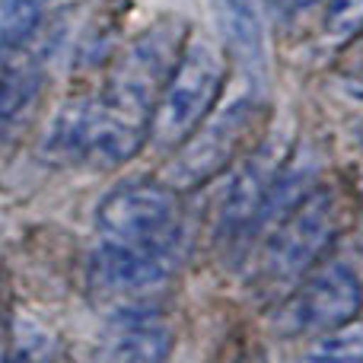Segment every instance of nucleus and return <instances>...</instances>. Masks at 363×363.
Here are the masks:
<instances>
[{
  "instance_id": "1",
  "label": "nucleus",
  "mask_w": 363,
  "mask_h": 363,
  "mask_svg": "<svg viewBox=\"0 0 363 363\" xmlns=\"http://www.w3.org/2000/svg\"><path fill=\"white\" fill-rule=\"evenodd\" d=\"M182 45H185V26L179 19H160L115 57L102 89L89 96L83 163L112 169L138 157V150L150 138L160 89Z\"/></svg>"
},
{
  "instance_id": "2",
  "label": "nucleus",
  "mask_w": 363,
  "mask_h": 363,
  "mask_svg": "<svg viewBox=\"0 0 363 363\" xmlns=\"http://www.w3.org/2000/svg\"><path fill=\"white\" fill-rule=\"evenodd\" d=\"M341 230V201L332 188H309L271 223L258 255V284L287 294L315 268Z\"/></svg>"
},
{
  "instance_id": "3",
  "label": "nucleus",
  "mask_w": 363,
  "mask_h": 363,
  "mask_svg": "<svg viewBox=\"0 0 363 363\" xmlns=\"http://www.w3.org/2000/svg\"><path fill=\"white\" fill-rule=\"evenodd\" d=\"M226 83V57L207 38H185L150 121V144L157 150H176L182 140L217 106Z\"/></svg>"
},
{
  "instance_id": "4",
  "label": "nucleus",
  "mask_w": 363,
  "mask_h": 363,
  "mask_svg": "<svg viewBox=\"0 0 363 363\" xmlns=\"http://www.w3.org/2000/svg\"><path fill=\"white\" fill-rule=\"evenodd\" d=\"M262 115V96L255 86L236 93L223 106H213L207 118L172 150L163 182L176 191H194L226 169L242 150V140L255 131Z\"/></svg>"
},
{
  "instance_id": "5",
  "label": "nucleus",
  "mask_w": 363,
  "mask_h": 363,
  "mask_svg": "<svg viewBox=\"0 0 363 363\" xmlns=\"http://www.w3.org/2000/svg\"><path fill=\"white\" fill-rule=\"evenodd\" d=\"M99 242L118 249H182L179 191L160 182H125L96 207Z\"/></svg>"
},
{
  "instance_id": "6",
  "label": "nucleus",
  "mask_w": 363,
  "mask_h": 363,
  "mask_svg": "<svg viewBox=\"0 0 363 363\" xmlns=\"http://www.w3.org/2000/svg\"><path fill=\"white\" fill-rule=\"evenodd\" d=\"M360 309H363L360 277L347 264L319 262L309 274H303L284 294V303L277 306L274 315V325L284 335L319 338V335L357 319Z\"/></svg>"
},
{
  "instance_id": "7",
  "label": "nucleus",
  "mask_w": 363,
  "mask_h": 363,
  "mask_svg": "<svg viewBox=\"0 0 363 363\" xmlns=\"http://www.w3.org/2000/svg\"><path fill=\"white\" fill-rule=\"evenodd\" d=\"M290 150H294V138H290L287 128H281L245 157L242 169L236 172L223 207H220L217 226L223 242L242 245L245 239H252V233H258Z\"/></svg>"
},
{
  "instance_id": "8",
  "label": "nucleus",
  "mask_w": 363,
  "mask_h": 363,
  "mask_svg": "<svg viewBox=\"0 0 363 363\" xmlns=\"http://www.w3.org/2000/svg\"><path fill=\"white\" fill-rule=\"evenodd\" d=\"M182 264V249H118L99 242L89 258V287L102 296L140 303L166 287Z\"/></svg>"
},
{
  "instance_id": "9",
  "label": "nucleus",
  "mask_w": 363,
  "mask_h": 363,
  "mask_svg": "<svg viewBox=\"0 0 363 363\" xmlns=\"http://www.w3.org/2000/svg\"><path fill=\"white\" fill-rule=\"evenodd\" d=\"M172 351V328L147 303L118 309L102 335V357L118 363H157Z\"/></svg>"
},
{
  "instance_id": "10",
  "label": "nucleus",
  "mask_w": 363,
  "mask_h": 363,
  "mask_svg": "<svg viewBox=\"0 0 363 363\" xmlns=\"http://www.w3.org/2000/svg\"><path fill=\"white\" fill-rule=\"evenodd\" d=\"M45 89V64L26 45L0 57V138H16L32 121Z\"/></svg>"
},
{
  "instance_id": "11",
  "label": "nucleus",
  "mask_w": 363,
  "mask_h": 363,
  "mask_svg": "<svg viewBox=\"0 0 363 363\" xmlns=\"http://www.w3.org/2000/svg\"><path fill=\"white\" fill-rule=\"evenodd\" d=\"M213 23L223 45L249 70H262L268 55V32H264L262 0H211Z\"/></svg>"
},
{
  "instance_id": "12",
  "label": "nucleus",
  "mask_w": 363,
  "mask_h": 363,
  "mask_svg": "<svg viewBox=\"0 0 363 363\" xmlns=\"http://www.w3.org/2000/svg\"><path fill=\"white\" fill-rule=\"evenodd\" d=\"M86 128H89V96H74L51 118L42 140V157L48 163H83Z\"/></svg>"
},
{
  "instance_id": "13",
  "label": "nucleus",
  "mask_w": 363,
  "mask_h": 363,
  "mask_svg": "<svg viewBox=\"0 0 363 363\" xmlns=\"http://www.w3.org/2000/svg\"><path fill=\"white\" fill-rule=\"evenodd\" d=\"M51 0H0V57L35 35Z\"/></svg>"
},
{
  "instance_id": "14",
  "label": "nucleus",
  "mask_w": 363,
  "mask_h": 363,
  "mask_svg": "<svg viewBox=\"0 0 363 363\" xmlns=\"http://www.w3.org/2000/svg\"><path fill=\"white\" fill-rule=\"evenodd\" d=\"M309 360H363V322L351 319L345 325L332 328V332L319 335L315 345L306 354Z\"/></svg>"
},
{
  "instance_id": "15",
  "label": "nucleus",
  "mask_w": 363,
  "mask_h": 363,
  "mask_svg": "<svg viewBox=\"0 0 363 363\" xmlns=\"http://www.w3.org/2000/svg\"><path fill=\"white\" fill-rule=\"evenodd\" d=\"M325 32L332 42H354L363 35V0H325Z\"/></svg>"
},
{
  "instance_id": "16",
  "label": "nucleus",
  "mask_w": 363,
  "mask_h": 363,
  "mask_svg": "<svg viewBox=\"0 0 363 363\" xmlns=\"http://www.w3.org/2000/svg\"><path fill=\"white\" fill-rule=\"evenodd\" d=\"M264 4H268L271 13H277L284 23H296V19L315 13L322 4H325V0H264Z\"/></svg>"
},
{
  "instance_id": "17",
  "label": "nucleus",
  "mask_w": 363,
  "mask_h": 363,
  "mask_svg": "<svg viewBox=\"0 0 363 363\" xmlns=\"http://www.w3.org/2000/svg\"><path fill=\"white\" fill-rule=\"evenodd\" d=\"M357 138H360V144H363V121H360V128H357Z\"/></svg>"
}]
</instances>
